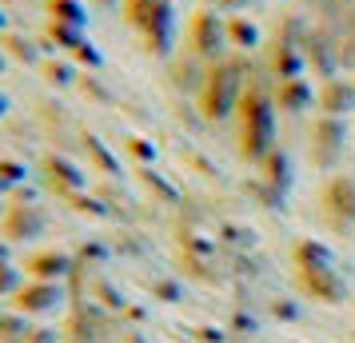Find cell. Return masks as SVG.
Instances as JSON below:
<instances>
[{
  "mask_svg": "<svg viewBox=\"0 0 355 343\" xmlns=\"http://www.w3.org/2000/svg\"><path fill=\"white\" fill-rule=\"evenodd\" d=\"M236 116H240V156L248 164H263L268 152H275V104H272V96L259 84L248 80Z\"/></svg>",
  "mask_w": 355,
  "mask_h": 343,
  "instance_id": "1",
  "label": "cell"
},
{
  "mask_svg": "<svg viewBox=\"0 0 355 343\" xmlns=\"http://www.w3.org/2000/svg\"><path fill=\"white\" fill-rule=\"evenodd\" d=\"M120 12L152 56H172V44H176V4L172 0H124Z\"/></svg>",
  "mask_w": 355,
  "mask_h": 343,
  "instance_id": "2",
  "label": "cell"
},
{
  "mask_svg": "<svg viewBox=\"0 0 355 343\" xmlns=\"http://www.w3.org/2000/svg\"><path fill=\"white\" fill-rule=\"evenodd\" d=\"M295 276H300V288L307 295H315L320 304H343L347 299V283L331 267V252L315 240H300L295 244Z\"/></svg>",
  "mask_w": 355,
  "mask_h": 343,
  "instance_id": "3",
  "label": "cell"
},
{
  "mask_svg": "<svg viewBox=\"0 0 355 343\" xmlns=\"http://www.w3.org/2000/svg\"><path fill=\"white\" fill-rule=\"evenodd\" d=\"M243 88H248V64L220 56L204 72V84H200V112H204V120H227L240 108Z\"/></svg>",
  "mask_w": 355,
  "mask_h": 343,
  "instance_id": "4",
  "label": "cell"
},
{
  "mask_svg": "<svg viewBox=\"0 0 355 343\" xmlns=\"http://www.w3.org/2000/svg\"><path fill=\"white\" fill-rule=\"evenodd\" d=\"M227 44V20L216 12V8H196L192 20H188V49L200 60H220Z\"/></svg>",
  "mask_w": 355,
  "mask_h": 343,
  "instance_id": "5",
  "label": "cell"
},
{
  "mask_svg": "<svg viewBox=\"0 0 355 343\" xmlns=\"http://www.w3.org/2000/svg\"><path fill=\"white\" fill-rule=\"evenodd\" d=\"M320 212L327 228L352 231L355 228V180L352 176H331L320 192Z\"/></svg>",
  "mask_w": 355,
  "mask_h": 343,
  "instance_id": "6",
  "label": "cell"
},
{
  "mask_svg": "<svg viewBox=\"0 0 355 343\" xmlns=\"http://www.w3.org/2000/svg\"><path fill=\"white\" fill-rule=\"evenodd\" d=\"M49 231V212L40 208V204H12L8 212H4V228H0V236L4 240H12V244H33V240H40Z\"/></svg>",
  "mask_w": 355,
  "mask_h": 343,
  "instance_id": "7",
  "label": "cell"
},
{
  "mask_svg": "<svg viewBox=\"0 0 355 343\" xmlns=\"http://www.w3.org/2000/svg\"><path fill=\"white\" fill-rule=\"evenodd\" d=\"M17 311L24 315H52V311L64 304V283H52V279H28L17 295H12Z\"/></svg>",
  "mask_w": 355,
  "mask_h": 343,
  "instance_id": "8",
  "label": "cell"
},
{
  "mask_svg": "<svg viewBox=\"0 0 355 343\" xmlns=\"http://www.w3.org/2000/svg\"><path fill=\"white\" fill-rule=\"evenodd\" d=\"M40 172H44V184H49L56 196H72V192H84L88 188V176H84L80 164H72L68 156H44L40 160Z\"/></svg>",
  "mask_w": 355,
  "mask_h": 343,
  "instance_id": "9",
  "label": "cell"
},
{
  "mask_svg": "<svg viewBox=\"0 0 355 343\" xmlns=\"http://www.w3.org/2000/svg\"><path fill=\"white\" fill-rule=\"evenodd\" d=\"M343 136H347V128L339 116H320V124L311 128V160L320 168H331L343 152Z\"/></svg>",
  "mask_w": 355,
  "mask_h": 343,
  "instance_id": "10",
  "label": "cell"
},
{
  "mask_svg": "<svg viewBox=\"0 0 355 343\" xmlns=\"http://www.w3.org/2000/svg\"><path fill=\"white\" fill-rule=\"evenodd\" d=\"M76 267H80V263L72 260L68 252L52 247V252H36L33 260H28V267H24V272H28L33 279H52V283H64V279L72 276Z\"/></svg>",
  "mask_w": 355,
  "mask_h": 343,
  "instance_id": "11",
  "label": "cell"
},
{
  "mask_svg": "<svg viewBox=\"0 0 355 343\" xmlns=\"http://www.w3.org/2000/svg\"><path fill=\"white\" fill-rule=\"evenodd\" d=\"M320 108L323 116H343L355 108V84L352 80H339V76H327V80L320 84Z\"/></svg>",
  "mask_w": 355,
  "mask_h": 343,
  "instance_id": "12",
  "label": "cell"
},
{
  "mask_svg": "<svg viewBox=\"0 0 355 343\" xmlns=\"http://www.w3.org/2000/svg\"><path fill=\"white\" fill-rule=\"evenodd\" d=\"M272 72L279 76V80H291V76L304 72V49H300L288 33L272 44Z\"/></svg>",
  "mask_w": 355,
  "mask_h": 343,
  "instance_id": "13",
  "label": "cell"
},
{
  "mask_svg": "<svg viewBox=\"0 0 355 343\" xmlns=\"http://www.w3.org/2000/svg\"><path fill=\"white\" fill-rule=\"evenodd\" d=\"M311 100H315V92H311V84L304 76H291V80L275 84V104L288 108V112H304V108H311Z\"/></svg>",
  "mask_w": 355,
  "mask_h": 343,
  "instance_id": "14",
  "label": "cell"
},
{
  "mask_svg": "<svg viewBox=\"0 0 355 343\" xmlns=\"http://www.w3.org/2000/svg\"><path fill=\"white\" fill-rule=\"evenodd\" d=\"M0 49H4V56H12V60H20V64L28 68H40L44 64V56H40V44H36L33 36H20V33H0Z\"/></svg>",
  "mask_w": 355,
  "mask_h": 343,
  "instance_id": "15",
  "label": "cell"
},
{
  "mask_svg": "<svg viewBox=\"0 0 355 343\" xmlns=\"http://www.w3.org/2000/svg\"><path fill=\"white\" fill-rule=\"evenodd\" d=\"M33 315H24V311H8L0 308V343H24V335L33 331V324H28Z\"/></svg>",
  "mask_w": 355,
  "mask_h": 343,
  "instance_id": "16",
  "label": "cell"
},
{
  "mask_svg": "<svg viewBox=\"0 0 355 343\" xmlns=\"http://www.w3.org/2000/svg\"><path fill=\"white\" fill-rule=\"evenodd\" d=\"M44 40H52L56 49H64V52H76L84 40H88V36H84V28H72V24L49 20V28H44Z\"/></svg>",
  "mask_w": 355,
  "mask_h": 343,
  "instance_id": "17",
  "label": "cell"
},
{
  "mask_svg": "<svg viewBox=\"0 0 355 343\" xmlns=\"http://www.w3.org/2000/svg\"><path fill=\"white\" fill-rule=\"evenodd\" d=\"M227 44L252 52L259 44V28L252 24V20H243V17H227Z\"/></svg>",
  "mask_w": 355,
  "mask_h": 343,
  "instance_id": "18",
  "label": "cell"
},
{
  "mask_svg": "<svg viewBox=\"0 0 355 343\" xmlns=\"http://www.w3.org/2000/svg\"><path fill=\"white\" fill-rule=\"evenodd\" d=\"M49 20H60V24L84 28V24H88V12H84L80 0H49Z\"/></svg>",
  "mask_w": 355,
  "mask_h": 343,
  "instance_id": "19",
  "label": "cell"
},
{
  "mask_svg": "<svg viewBox=\"0 0 355 343\" xmlns=\"http://www.w3.org/2000/svg\"><path fill=\"white\" fill-rule=\"evenodd\" d=\"M84 152L92 156V164H96L100 172H108V176H120V160H116L112 152H108V144H104L100 136H92V132H88V136H84Z\"/></svg>",
  "mask_w": 355,
  "mask_h": 343,
  "instance_id": "20",
  "label": "cell"
},
{
  "mask_svg": "<svg viewBox=\"0 0 355 343\" xmlns=\"http://www.w3.org/2000/svg\"><path fill=\"white\" fill-rule=\"evenodd\" d=\"M0 184H4L8 192H17V188H24V184H28V164H20V160H8V156H0Z\"/></svg>",
  "mask_w": 355,
  "mask_h": 343,
  "instance_id": "21",
  "label": "cell"
},
{
  "mask_svg": "<svg viewBox=\"0 0 355 343\" xmlns=\"http://www.w3.org/2000/svg\"><path fill=\"white\" fill-rule=\"evenodd\" d=\"M40 72H44V80H49L52 88H68V84H76V68L68 64V60H44Z\"/></svg>",
  "mask_w": 355,
  "mask_h": 343,
  "instance_id": "22",
  "label": "cell"
},
{
  "mask_svg": "<svg viewBox=\"0 0 355 343\" xmlns=\"http://www.w3.org/2000/svg\"><path fill=\"white\" fill-rule=\"evenodd\" d=\"M263 172H268V180H272V192L279 196L284 188L291 184V176H288V164H284V156L279 152H268V160H263Z\"/></svg>",
  "mask_w": 355,
  "mask_h": 343,
  "instance_id": "23",
  "label": "cell"
},
{
  "mask_svg": "<svg viewBox=\"0 0 355 343\" xmlns=\"http://www.w3.org/2000/svg\"><path fill=\"white\" fill-rule=\"evenodd\" d=\"M20 288H24L20 267H17V263H0V299H12Z\"/></svg>",
  "mask_w": 355,
  "mask_h": 343,
  "instance_id": "24",
  "label": "cell"
},
{
  "mask_svg": "<svg viewBox=\"0 0 355 343\" xmlns=\"http://www.w3.org/2000/svg\"><path fill=\"white\" fill-rule=\"evenodd\" d=\"M76 212H84V216H108V208L100 204L96 196H88V192H72V196H64Z\"/></svg>",
  "mask_w": 355,
  "mask_h": 343,
  "instance_id": "25",
  "label": "cell"
},
{
  "mask_svg": "<svg viewBox=\"0 0 355 343\" xmlns=\"http://www.w3.org/2000/svg\"><path fill=\"white\" fill-rule=\"evenodd\" d=\"M72 56H76L80 64H88V68H100V64H104V56H100V49L92 44V40H84V44H80L76 52H72Z\"/></svg>",
  "mask_w": 355,
  "mask_h": 343,
  "instance_id": "26",
  "label": "cell"
},
{
  "mask_svg": "<svg viewBox=\"0 0 355 343\" xmlns=\"http://www.w3.org/2000/svg\"><path fill=\"white\" fill-rule=\"evenodd\" d=\"M128 152H132V156H136L140 164H152V160H156V148L144 144L140 136H128Z\"/></svg>",
  "mask_w": 355,
  "mask_h": 343,
  "instance_id": "27",
  "label": "cell"
},
{
  "mask_svg": "<svg viewBox=\"0 0 355 343\" xmlns=\"http://www.w3.org/2000/svg\"><path fill=\"white\" fill-rule=\"evenodd\" d=\"M24 343H56V331H52V327H33V331L24 335Z\"/></svg>",
  "mask_w": 355,
  "mask_h": 343,
  "instance_id": "28",
  "label": "cell"
},
{
  "mask_svg": "<svg viewBox=\"0 0 355 343\" xmlns=\"http://www.w3.org/2000/svg\"><path fill=\"white\" fill-rule=\"evenodd\" d=\"M248 4H252V0H208V8H224V12H240Z\"/></svg>",
  "mask_w": 355,
  "mask_h": 343,
  "instance_id": "29",
  "label": "cell"
},
{
  "mask_svg": "<svg viewBox=\"0 0 355 343\" xmlns=\"http://www.w3.org/2000/svg\"><path fill=\"white\" fill-rule=\"evenodd\" d=\"M0 263H12V240L0 236Z\"/></svg>",
  "mask_w": 355,
  "mask_h": 343,
  "instance_id": "30",
  "label": "cell"
},
{
  "mask_svg": "<svg viewBox=\"0 0 355 343\" xmlns=\"http://www.w3.org/2000/svg\"><path fill=\"white\" fill-rule=\"evenodd\" d=\"M92 4H96V8H120L124 0H92Z\"/></svg>",
  "mask_w": 355,
  "mask_h": 343,
  "instance_id": "31",
  "label": "cell"
},
{
  "mask_svg": "<svg viewBox=\"0 0 355 343\" xmlns=\"http://www.w3.org/2000/svg\"><path fill=\"white\" fill-rule=\"evenodd\" d=\"M0 33H8V12L0 8Z\"/></svg>",
  "mask_w": 355,
  "mask_h": 343,
  "instance_id": "32",
  "label": "cell"
},
{
  "mask_svg": "<svg viewBox=\"0 0 355 343\" xmlns=\"http://www.w3.org/2000/svg\"><path fill=\"white\" fill-rule=\"evenodd\" d=\"M4 68H8V56H4V49H0V72H4Z\"/></svg>",
  "mask_w": 355,
  "mask_h": 343,
  "instance_id": "33",
  "label": "cell"
},
{
  "mask_svg": "<svg viewBox=\"0 0 355 343\" xmlns=\"http://www.w3.org/2000/svg\"><path fill=\"white\" fill-rule=\"evenodd\" d=\"M4 192H8V188H4V184H0V196H4Z\"/></svg>",
  "mask_w": 355,
  "mask_h": 343,
  "instance_id": "34",
  "label": "cell"
}]
</instances>
